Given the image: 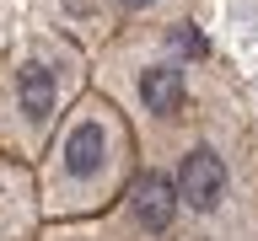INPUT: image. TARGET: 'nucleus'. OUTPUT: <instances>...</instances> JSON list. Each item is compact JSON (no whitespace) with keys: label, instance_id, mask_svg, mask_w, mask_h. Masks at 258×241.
Returning a JSON list of instances; mask_svg holds the SVG:
<instances>
[{"label":"nucleus","instance_id":"f257e3e1","mask_svg":"<svg viewBox=\"0 0 258 241\" xmlns=\"http://www.w3.org/2000/svg\"><path fill=\"white\" fill-rule=\"evenodd\" d=\"M140 140L102 91H86L54 129L48 150L38 156V209L43 220H86L102 214L129 193L140 172Z\"/></svg>","mask_w":258,"mask_h":241},{"label":"nucleus","instance_id":"f03ea898","mask_svg":"<svg viewBox=\"0 0 258 241\" xmlns=\"http://www.w3.org/2000/svg\"><path fill=\"white\" fill-rule=\"evenodd\" d=\"M194 59L183 43V22L172 27H124L97 59V91L129 118L135 140H172L194 107Z\"/></svg>","mask_w":258,"mask_h":241},{"label":"nucleus","instance_id":"7ed1b4c3","mask_svg":"<svg viewBox=\"0 0 258 241\" xmlns=\"http://www.w3.org/2000/svg\"><path fill=\"white\" fill-rule=\"evenodd\" d=\"M86 96V54L64 32H32L0 59V156L38 166L64 112Z\"/></svg>","mask_w":258,"mask_h":241},{"label":"nucleus","instance_id":"20e7f679","mask_svg":"<svg viewBox=\"0 0 258 241\" xmlns=\"http://www.w3.org/2000/svg\"><path fill=\"white\" fill-rule=\"evenodd\" d=\"M177 214H188L199 225H237L242 220V188H237V145L215 124H199L194 140L177 150Z\"/></svg>","mask_w":258,"mask_h":241},{"label":"nucleus","instance_id":"39448f33","mask_svg":"<svg viewBox=\"0 0 258 241\" xmlns=\"http://www.w3.org/2000/svg\"><path fill=\"white\" fill-rule=\"evenodd\" d=\"M129 230H140L135 214H86V220H48L32 241H129Z\"/></svg>","mask_w":258,"mask_h":241},{"label":"nucleus","instance_id":"423d86ee","mask_svg":"<svg viewBox=\"0 0 258 241\" xmlns=\"http://www.w3.org/2000/svg\"><path fill=\"white\" fill-rule=\"evenodd\" d=\"M97 6L113 11L118 22H129V27H172L188 11V0H97Z\"/></svg>","mask_w":258,"mask_h":241}]
</instances>
